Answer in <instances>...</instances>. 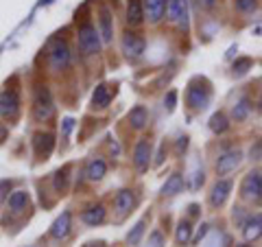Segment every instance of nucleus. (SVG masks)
Returning a JSON list of instances; mask_svg holds the SVG:
<instances>
[{
    "label": "nucleus",
    "instance_id": "1",
    "mask_svg": "<svg viewBox=\"0 0 262 247\" xmlns=\"http://www.w3.org/2000/svg\"><path fill=\"white\" fill-rule=\"evenodd\" d=\"M101 33L94 29V24L90 22H83L79 27V33H77V44H79V51L83 55H96L98 48H101Z\"/></svg>",
    "mask_w": 262,
    "mask_h": 247
},
{
    "label": "nucleus",
    "instance_id": "2",
    "mask_svg": "<svg viewBox=\"0 0 262 247\" xmlns=\"http://www.w3.org/2000/svg\"><path fill=\"white\" fill-rule=\"evenodd\" d=\"M55 114V103L51 96V90L39 86L35 90V101H33V116L37 122H46Z\"/></svg>",
    "mask_w": 262,
    "mask_h": 247
},
{
    "label": "nucleus",
    "instance_id": "3",
    "mask_svg": "<svg viewBox=\"0 0 262 247\" xmlns=\"http://www.w3.org/2000/svg\"><path fill=\"white\" fill-rule=\"evenodd\" d=\"M262 191V171H249L241 184V197L247 201H258Z\"/></svg>",
    "mask_w": 262,
    "mask_h": 247
},
{
    "label": "nucleus",
    "instance_id": "4",
    "mask_svg": "<svg viewBox=\"0 0 262 247\" xmlns=\"http://www.w3.org/2000/svg\"><path fill=\"white\" fill-rule=\"evenodd\" d=\"M20 114V96L15 90H5L0 94V116L5 120H15Z\"/></svg>",
    "mask_w": 262,
    "mask_h": 247
},
{
    "label": "nucleus",
    "instance_id": "5",
    "mask_svg": "<svg viewBox=\"0 0 262 247\" xmlns=\"http://www.w3.org/2000/svg\"><path fill=\"white\" fill-rule=\"evenodd\" d=\"M168 20L177 24L179 29H188V0H166Z\"/></svg>",
    "mask_w": 262,
    "mask_h": 247
},
{
    "label": "nucleus",
    "instance_id": "6",
    "mask_svg": "<svg viewBox=\"0 0 262 247\" xmlns=\"http://www.w3.org/2000/svg\"><path fill=\"white\" fill-rule=\"evenodd\" d=\"M48 57H51V68L53 70H63L66 66L70 64V48H68V44H66L63 39H55Z\"/></svg>",
    "mask_w": 262,
    "mask_h": 247
},
{
    "label": "nucleus",
    "instance_id": "7",
    "mask_svg": "<svg viewBox=\"0 0 262 247\" xmlns=\"http://www.w3.org/2000/svg\"><path fill=\"white\" fill-rule=\"evenodd\" d=\"M241 162H243V151L241 149H229V151L219 155L216 173H219V175H227V173H232V171L238 169Z\"/></svg>",
    "mask_w": 262,
    "mask_h": 247
},
{
    "label": "nucleus",
    "instance_id": "8",
    "mask_svg": "<svg viewBox=\"0 0 262 247\" xmlns=\"http://www.w3.org/2000/svg\"><path fill=\"white\" fill-rule=\"evenodd\" d=\"M144 37L138 35V33H125L122 35V53H125L129 59H138L142 53H144Z\"/></svg>",
    "mask_w": 262,
    "mask_h": 247
},
{
    "label": "nucleus",
    "instance_id": "9",
    "mask_svg": "<svg viewBox=\"0 0 262 247\" xmlns=\"http://www.w3.org/2000/svg\"><path fill=\"white\" fill-rule=\"evenodd\" d=\"M210 103V88L206 84H190L188 88V105L192 110H203Z\"/></svg>",
    "mask_w": 262,
    "mask_h": 247
},
{
    "label": "nucleus",
    "instance_id": "10",
    "mask_svg": "<svg viewBox=\"0 0 262 247\" xmlns=\"http://www.w3.org/2000/svg\"><path fill=\"white\" fill-rule=\"evenodd\" d=\"M149 162H151V142L149 140H138L136 149H134V164L136 169L144 173L149 169Z\"/></svg>",
    "mask_w": 262,
    "mask_h": 247
},
{
    "label": "nucleus",
    "instance_id": "11",
    "mask_svg": "<svg viewBox=\"0 0 262 247\" xmlns=\"http://www.w3.org/2000/svg\"><path fill=\"white\" fill-rule=\"evenodd\" d=\"M243 236L245 241H258L262 236V212H256V215L247 217V221L243 223Z\"/></svg>",
    "mask_w": 262,
    "mask_h": 247
},
{
    "label": "nucleus",
    "instance_id": "12",
    "mask_svg": "<svg viewBox=\"0 0 262 247\" xmlns=\"http://www.w3.org/2000/svg\"><path fill=\"white\" fill-rule=\"evenodd\" d=\"M229 193H232V179H219L210 193V203L214 205V208H221V205L227 201Z\"/></svg>",
    "mask_w": 262,
    "mask_h": 247
},
{
    "label": "nucleus",
    "instance_id": "13",
    "mask_svg": "<svg viewBox=\"0 0 262 247\" xmlns=\"http://www.w3.org/2000/svg\"><path fill=\"white\" fill-rule=\"evenodd\" d=\"M144 7V18L151 24H158L164 18V11H166V0H142Z\"/></svg>",
    "mask_w": 262,
    "mask_h": 247
},
{
    "label": "nucleus",
    "instance_id": "14",
    "mask_svg": "<svg viewBox=\"0 0 262 247\" xmlns=\"http://www.w3.org/2000/svg\"><path fill=\"white\" fill-rule=\"evenodd\" d=\"M33 147H35V153L37 155H51L53 147H55V136L51 131H39V134L33 136Z\"/></svg>",
    "mask_w": 262,
    "mask_h": 247
},
{
    "label": "nucleus",
    "instance_id": "15",
    "mask_svg": "<svg viewBox=\"0 0 262 247\" xmlns=\"http://www.w3.org/2000/svg\"><path fill=\"white\" fill-rule=\"evenodd\" d=\"M70 228H72V215L70 212H63L61 217H57V221L51 228V236L55 238H66L70 234Z\"/></svg>",
    "mask_w": 262,
    "mask_h": 247
},
{
    "label": "nucleus",
    "instance_id": "16",
    "mask_svg": "<svg viewBox=\"0 0 262 247\" xmlns=\"http://www.w3.org/2000/svg\"><path fill=\"white\" fill-rule=\"evenodd\" d=\"M142 20H144L142 0H129V3H127V24H131V27H138V24H142Z\"/></svg>",
    "mask_w": 262,
    "mask_h": 247
},
{
    "label": "nucleus",
    "instance_id": "17",
    "mask_svg": "<svg viewBox=\"0 0 262 247\" xmlns=\"http://www.w3.org/2000/svg\"><path fill=\"white\" fill-rule=\"evenodd\" d=\"M134 203H136L134 193H131V191H120L116 195V199H114V208H116L118 215L122 217V215H127V212L134 208Z\"/></svg>",
    "mask_w": 262,
    "mask_h": 247
},
{
    "label": "nucleus",
    "instance_id": "18",
    "mask_svg": "<svg viewBox=\"0 0 262 247\" xmlns=\"http://www.w3.org/2000/svg\"><path fill=\"white\" fill-rule=\"evenodd\" d=\"M105 171H107V164H105V160L101 158H96L88 164V169H85V175L90 182H101L103 175H105Z\"/></svg>",
    "mask_w": 262,
    "mask_h": 247
},
{
    "label": "nucleus",
    "instance_id": "19",
    "mask_svg": "<svg viewBox=\"0 0 262 247\" xmlns=\"http://www.w3.org/2000/svg\"><path fill=\"white\" fill-rule=\"evenodd\" d=\"M184 191V177H182V173H173L168 179H166V184H164L162 188V195H168V197H173L177 193H182Z\"/></svg>",
    "mask_w": 262,
    "mask_h": 247
},
{
    "label": "nucleus",
    "instance_id": "20",
    "mask_svg": "<svg viewBox=\"0 0 262 247\" xmlns=\"http://www.w3.org/2000/svg\"><path fill=\"white\" fill-rule=\"evenodd\" d=\"M81 219H83V223H88V225L103 223V221H105V208H103V205H92V208L83 210Z\"/></svg>",
    "mask_w": 262,
    "mask_h": 247
},
{
    "label": "nucleus",
    "instance_id": "21",
    "mask_svg": "<svg viewBox=\"0 0 262 247\" xmlns=\"http://www.w3.org/2000/svg\"><path fill=\"white\" fill-rule=\"evenodd\" d=\"M27 205H29V195L27 193H24V191L11 193V197H9V210L13 212V215H20L22 210H27Z\"/></svg>",
    "mask_w": 262,
    "mask_h": 247
},
{
    "label": "nucleus",
    "instance_id": "22",
    "mask_svg": "<svg viewBox=\"0 0 262 247\" xmlns=\"http://www.w3.org/2000/svg\"><path fill=\"white\" fill-rule=\"evenodd\" d=\"M146 120H149V114H146L144 105H136V108L129 112V122L134 129H142L146 125Z\"/></svg>",
    "mask_w": 262,
    "mask_h": 247
},
{
    "label": "nucleus",
    "instance_id": "23",
    "mask_svg": "<svg viewBox=\"0 0 262 247\" xmlns=\"http://www.w3.org/2000/svg\"><path fill=\"white\" fill-rule=\"evenodd\" d=\"M110 98H112V94H110L107 86H96L94 94H92V105H94V108H107Z\"/></svg>",
    "mask_w": 262,
    "mask_h": 247
},
{
    "label": "nucleus",
    "instance_id": "24",
    "mask_svg": "<svg viewBox=\"0 0 262 247\" xmlns=\"http://www.w3.org/2000/svg\"><path fill=\"white\" fill-rule=\"evenodd\" d=\"M175 241L179 245H188L192 241V225L188 223V221H179L177 232H175Z\"/></svg>",
    "mask_w": 262,
    "mask_h": 247
},
{
    "label": "nucleus",
    "instance_id": "25",
    "mask_svg": "<svg viewBox=\"0 0 262 247\" xmlns=\"http://www.w3.org/2000/svg\"><path fill=\"white\" fill-rule=\"evenodd\" d=\"M101 39L105 44L112 42V15L107 9H101Z\"/></svg>",
    "mask_w": 262,
    "mask_h": 247
},
{
    "label": "nucleus",
    "instance_id": "26",
    "mask_svg": "<svg viewBox=\"0 0 262 247\" xmlns=\"http://www.w3.org/2000/svg\"><path fill=\"white\" fill-rule=\"evenodd\" d=\"M249 112H251V101L247 96H243L238 103L234 105V110H232V116H234V120H245L249 116Z\"/></svg>",
    "mask_w": 262,
    "mask_h": 247
},
{
    "label": "nucleus",
    "instance_id": "27",
    "mask_svg": "<svg viewBox=\"0 0 262 247\" xmlns=\"http://www.w3.org/2000/svg\"><path fill=\"white\" fill-rule=\"evenodd\" d=\"M210 129L214 131V134H225V131L229 129V122H227V116L223 112H216L214 116L210 118Z\"/></svg>",
    "mask_w": 262,
    "mask_h": 247
},
{
    "label": "nucleus",
    "instance_id": "28",
    "mask_svg": "<svg viewBox=\"0 0 262 247\" xmlns=\"http://www.w3.org/2000/svg\"><path fill=\"white\" fill-rule=\"evenodd\" d=\"M144 225H146V221H144V219H142V221H138V223L134 225V230H131L129 236H127L129 245H138V243H140V238H142V234H144Z\"/></svg>",
    "mask_w": 262,
    "mask_h": 247
},
{
    "label": "nucleus",
    "instance_id": "29",
    "mask_svg": "<svg viewBox=\"0 0 262 247\" xmlns=\"http://www.w3.org/2000/svg\"><path fill=\"white\" fill-rule=\"evenodd\" d=\"M251 66H253V61L249 59V57H241V59H236V61H234L232 70H234V75H236V77H241V75H245L247 70H251Z\"/></svg>",
    "mask_w": 262,
    "mask_h": 247
},
{
    "label": "nucleus",
    "instance_id": "30",
    "mask_svg": "<svg viewBox=\"0 0 262 247\" xmlns=\"http://www.w3.org/2000/svg\"><path fill=\"white\" fill-rule=\"evenodd\" d=\"M234 7L241 13H251V11H256L258 0H234Z\"/></svg>",
    "mask_w": 262,
    "mask_h": 247
},
{
    "label": "nucleus",
    "instance_id": "31",
    "mask_svg": "<svg viewBox=\"0 0 262 247\" xmlns=\"http://www.w3.org/2000/svg\"><path fill=\"white\" fill-rule=\"evenodd\" d=\"M66 182H68V167L61 169V171H57V175H55V191L63 193L66 191Z\"/></svg>",
    "mask_w": 262,
    "mask_h": 247
},
{
    "label": "nucleus",
    "instance_id": "32",
    "mask_svg": "<svg viewBox=\"0 0 262 247\" xmlns=\"http://www.w3.org/2000/svg\"><path fill=\"white\" fill-rule=\"evenodd\" d=\"M175 105H177V92L170 90V92L166 94V98H164V108H166V112H173Z\"/></svg>",
    "mask_w": 262,
    "mask_h": 247
},
{
    "label": "nucleus",
    "instance_id": "33",
    "mask_svg": "<svg viewBox=\"0 0 262 247\" xmlns=\"http://www.w3.org/2000/svg\"><path fill=\"white\" fill-rule=\"evenodd\" d=\"M175 149H177V153H184V151L188 149V138H186V136H182V138L177 140V147H175Z\"/></svg>",
    "mask_w": 262,
    "mask_h": 247
},
{
    "label": "nucleus",
    "instance_id": "34",
    "mask_svg": "<svg viewBox=\"0 0 262 247\" xmlns=\"http://www.w3.org/2000/svg\"><path fill=\"white\" fill-rule=\"evenodd\" d=\"M151 247H164V245H162V234H160V232H153V234H151Z\"/></svg>",
    "mask_w": 262,
    "mask_h": 247
},
{
    "label": "nucleus",
    "instance_id": "35",
    "mask_svg": "<svg viewBox=\"0 0 262 247\" xmlns=\"http://www.w3.org/2000/svg\"><path fill=\"white\" fill-rule=\"evenodd\" d=\"M206 234H208V225L203 223V225L199 228V232H196V236H194V243H201V238L206 236Z\"/></svg>",
    "mask_w": 262,
    "mask_h": 247
},
{
    "label": "nucleus",
    "instance_id": "36",
    "mask_svg": "<svg viewBox=\"0 0 262 247\" xmlns=\"http://www.w3.org/2000/svg\"><path fill=\"white\" fill-rule=\"evenodd\" d=\"M164 155H166V145H160V151H158V160H155V164H158V167H160V164L164 162Z\"/></svg>",
    "mask_w": 262,
    "mask_h": 247
},
{
    "label": "nucleus",
    "instance_id": "37",
    "mask_svg": "<svg viewBox=\"0 0 262 247\" xmlns=\"http://www.w3.org/2000/svg\"><path fill=\"white\" fill-rule=\"evenodd\" d=\"M72 127H75V120H72V118H66V120H63V134L68 136L70 131H72Z\"/></svg>",
    "mask_w": 262,
    "mask_h": 247
},
{
    "label": "nucleus",
    "instance_id": "38",
    "mask_svg": "<svg viewBox=\"0 0 262 247\" xmlns=\"http://www.w3.org/2000/svg\"><path fill=\"white\" fill-rule=\"evenodd\" d=\"M216 5V0H199V7L201 9H212Z\"/></svg>",
    "mask_w": 262,
    "mask_h": 247
},
{
    "label": "nucleus",
    "instance_id": "39",
    "mask_svg": "<svg viewBox=\"0 0 262 247\" xmlns=\"http://www.w3.org/2000/svg\"><path fill=\"white\" fill-rule=\"evenodd\" d=\"M7 134H9V129L0 122V142H5V140H7Z\"/></svg>",
    "mask_w": 262,
    "mask_h": 247
},
{
    "label": "nucleus",
    "instance_id": "40",
    "mask_svg": "<svg viewBox=\"0 0 262 247\" xmlns=\"http://www.w3.org/2000/svg\"><path fill=\"white\" fill-rule=\"evenodd\" d=\"M9 188H11L9 182H0V199H3V197H5V191H9Z\"/></svg>",
    "mask_w": 262,
    "mask_h": 247
},
{
    "label": "nucleus",
    "instance_id": "41",
    "mask_svg": "<svg viewBox=\"0 0 262 247\" xmlns=\"http://www.w3.org/2000/svg\"><path fill=\"white\" fill-rule=\"evenodd\" d=\"M190 215H192V217L199 215V205H196V203H192V205H190Z\"/></svg>",
    "mask_w": 262,
    "mask_h": 247
},
{
    "label": "nucleus",
    "instance_id": "42",
    "mask_svg": "<svg viewBox=\"0 0 262 247\" xmlns=\"http://www.w3.org/2000/svg\"><path fill=\"white\" fill-rule=\"evenodd\" d=\"M258 112L262 114V94H260V101H258Z\"/></svg>",
    "mask_w": 262,
    "mask_h": 247
},
{
    "label": "nucleus",
    "instance_id": "43",
    "mask_svg": "<svg viewBox=\"0 0 262 247\" xmlns=\"http://www.w3.org/2000/svg\"><path fill=\"white\" fill-rule=\"evenodd\" d=\"M258 203L262 205V191H260V197H258Z\"/></svg>",
    "mask_w": 262,
    "mask_h": 247
}]
</instances>
